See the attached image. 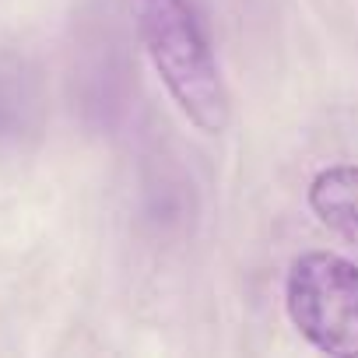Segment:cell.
Here are the masks:
<instances>
[{"label":"cell","mask_w":358,"mask_h":358,"mask_svg":"<svg viewBox=\"0 0 358 358\" xmlns=\"http://www.w3.org/2000/svg\"><path fill=\"white\" fill-rule=\"evenodd\" d=\"M137 32L162 85L194 127L222 134L229 127V92L208 36L187 0H137Z\"/></svg>","instance_id":"cell-1"},{"label":"cell","mask_w":358,"mask_h":358,"mask_svg":"<svg viewBox=\"0 0 358 358\" xmlns=\"http://www.w3.org/2000/svg\"><path fill=\"white\" fill-rule=\"evenodd\" d=\"M285 309L323 355H358V264L337 253L299 257L285 281Z\"/></svg>","instance_id":"cell-2"},{"label":"cell","mask_w":358,"mask_h":358,"mask_svg":"<svg viewBox=\"0 0 358 358\" xmlns=\"http://www.w3.org/2000/svg\"><path fill=\"white\" fill-rule=\"evenodd\" d=\"M309 204L330 232L358 246V165L323 169L309 187Z\"/></svg>","instance_id":"cell-3"}]
</instances>
